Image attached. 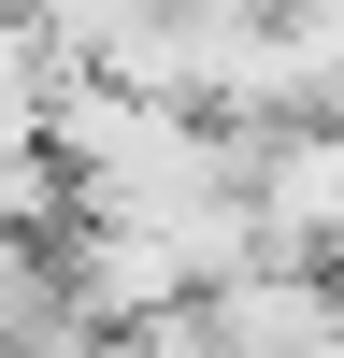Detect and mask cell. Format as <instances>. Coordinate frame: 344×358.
Segmentation results:
<instances>
[{"label": "cell", "mask_w": 344, "mask_h": 358, "mask_svg": "<svg viewBox=\"0 0 344 358\" xmlns=\"http://www.w3.org/2000/svg\"><path fill=\"white\" fill-rule=\"evenodd\" d=\"M330 129H344V101H330Z\"/></svg>", "instance_id": "4"}, {"label": "cell", "mask_w": 344, "mask_h": 358, "mask_svg": "<svg viewBox=\"0 0 344 358\" xmlns=\"http://www.w3.org/2000/svg\"><path fill=\"white\" fill-rule=\"evenodd\" d=\"M330 358H344V344H330Z\"/></svg>", "instance_id": "5"}, {"label": "cell", "mask_w": 344, "mask_h": 358, "mask_svg": "<svg viewBox=\"0 0 344 358\" xmlns=\"http://www.w3.org/2000/svg\"><path fill=\"white\" fill-rule=\"evenodd\" d=\"M244 215H258V258L344 273V129H330V115H287V129H258Z\"/></svg>", "instance_id": "1"}, {"label": "cell", "mask_w": 344, "mask_h": 358, "mask_svg": "<svg viewBox=\"0 0 344 358\" xmlns=\"http://www.w3.org/2000/svg\"><path fill=\"white\" fill-rule=\"evenodd\" d=\"M330 344H344V273L244 258L229 287H201V358H330Z\"/></svg>", "instance_id": "2"}, {"label": "cell", "mask_w": 344, "mask_h": 358, "mask_svg": "<svg viewBox=\"0 0 344 358\" xmlns=\"http://www.w3.org/2000/svg\"><path fill=\"white\" fill-rule=\"evenodd\" d=\"M0 229H72V172H57L43 101H0Z\"/></svg>", "instance_id": "3"}]
</instances>
